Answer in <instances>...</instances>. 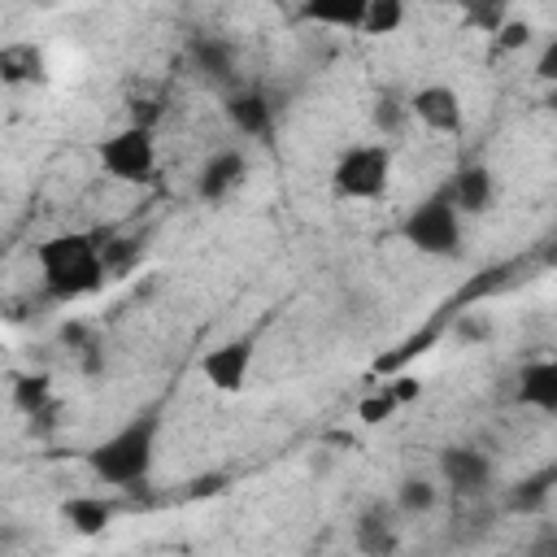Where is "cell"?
Returning a JSON list of instances; mask_svg holds the SVG:
<instances>
[{"label":"cell","instance_id":"7c38bea8","mask_svg":"<svg viewBox=\"0 0 557 557\" xmlns=\"http://www.w3.org/2000/svg\"><path fill=\"white\" fill-rule=\"evenodd\" d=\"M448 187H453V200H457V209H461L466 218H483V213H492V205H496V174H492V165H483V161L457 165L453 178H448Z\"/></svg>","mask_w":557,"mask_h":557},{"label":"cell","instance_id":"4316f807","mask_svg":"<svg viewBox=\"0 0 557 557\" xmlns=\"http://www.w3.org/2000/svg\"><path fill=\"white\" fill-rule=\"evenodd\" d=\"M226 487V474H200L191 479V496H218Z\"/></svg>","mask_w":557,"mask_h":557},{"label":"cell","instance_id":"e0dca14e","mask_svg":"<svg viewBox=\"0 0 557 557\" xmlns=\"http://www.w3.org/2000/svg\"><path fill=\"white\" fill-rule=\"evenodd\" d=\"M0 78L9 87H22V83H44L48 70H44V52L35 44H4L0 48Z\"/></svg>","mask_w":557,"mask_h":557},{"label":"cell","instance_id":"4dcf8cb0","mask_svg":"<svg viewBox=\"0 0 557 557\" xmlns=\"http://www.w3.org/2000/svg\"><path fill=\"white\" fill-rule=\"evenodd\" d=\"M544 109H548V113H553V117H557V83H553V87H548V96H544Z\"/></svg>","mask_w":557,"mask_h":557},{"label":"cell","instance_id":"8fae6325","mask_svg":"<svg viewBox=\"0 0 557 557\" xmlns=\"http://www.w3.org/2000/svg\"><path fill=\"white\" fill-rule=\"evenodd\" d=\"M244 178H248V157H244L239 148H218V152L205 157V165H200V174H196V196H200L205 205H218V200H226Z\"/></svg>","mask_w":557,"mask_h":557},{"label":"cell","instance_id":"d6986e66","mask_svg":"<svg viewBox=\"0 0 557 557\" xmlns=\"http://www.w3.org/2000/svg\"><path fill=\"white\" fill-rule=\"evenodd\" d=\"M396 509L405 513V518H426L435 505H440V483L435 479H426V474H405L400 483H396Z\"/></svg>","mask_w":557,"mask_h":557},{"label":"cell","instance_id":"52a82bcc","mask_svg":"<svg viewBox=\"0 0 557 557\" xmlns=\"http://www.w3.org/2000/svg\"><path fill=\"white\" fill-rule=\"evenodd\" d=\"M435 470H440V483H444L453 496H483V492L492 487V457H487L483 448H470V444H448V448H440Z\"/></svg>","mask_w":557,"mask_h":557},{"label":"cell","instance_id":"2e32d148","mask_svg":"<svg viewBox=\"0 0 557 557\" xmlns=\"http://www.w3.org/2000/svg\"><path fill=\"white\" fill-rule=\"evenodd\" d=\"M370 0H300V22L331 26V30H361Z\"/></svg>","mask_w":557,"mask_h":557},{"label":"cell","instance_id":"d4e9b609","mask_svg":"<svg viewBox=\"0 0 557 557\" xmlns=\"http://www.w3.org/2000/svg\"><path fill=\"white\" fill-rule=\"evenodd\" d=\"M531 35H535V26L527 17H505V26L492 35V48L496 52H522L531 44Z\"/></svg>","mask_w":557,"mask_h":557},{"label":"cell","instance_id":"7a4b0ae2","mask_svg":"<svg viewBox=\"0 0 557 557\" xmlns=\"http://www.w3.org/2000/svg\"><path fill=\"white\" fill-rule=\"evenodd\" d=\"M157 440H161V409H139L131 413L113 435L87 448V470L104 487H135L152 474L157 461Z\"/></svg>","mask_w":557,"mask_h":557},{"label":"cell","instance_id":"f1b7e54d","mask_svg":"<svg viewBox=\"0 0 557 557\" xmlns=\"http://www.w3.org/2000/svg\"><path fill=\"white\" fill-rule=\"evenodd\" d=\"M457 331H461V339H487V335H492V322H474V318H461V322H457Z\"/></svg>","mask_w":557,"mask_h":557},{"label":"cell","instance_id":"9c48e42d","mask_svg":"<svg viewBox=\"0 0 557 557\" xmlns=\"http://www.w3.org/2000/svg\"><path fill=\"white\" fill-rule=\"evenodd\" d=\"M409 113L426 126V131H435V135H461L466 131V104H461V91L457 87H448V83H426V87H418L413 96H409Z\"/></svg>","mask_w":557,"mask_h":557},{"label":"cell","instance_id":"30bf717a","mask_svg":"<svg viewBox=\"0 0 557 557\" xmlns=\"http://www.w3.org/2000/svg\"><path fill=\"white\" fill-rule=\"evenodd\" d=\"M400 518H405V513L396 509V500H370V505L357 513V522H352L357 548L370 553V557L396 553V548H400Z\"/></svg>","mask_w":557,"mask_h":557},{"label":"cell","instance_id":"83f0119b","mask_svg":"<svg viewBox=\"0 0 557 557\" xmlns=\"http://www.w3.org/2000/svg\"><path fill=\"white\" fill-rule=\"evenodd\" d=\"M392 387H396L400 405H409V400H418V396H422V383H418L413 374H400V379H392Z\"/></svg>","mask_w":557,"mask_h":557},{"label":"cell","instance_id":"3957f363","mask_svg":"<svg viewBox=\"0 0 557 557\" xmlns=\"http://www.w3.org/2000/svg\"><path fill=\"white\" fill-rule=\"evenodd\" d=\"M400 239L435 261H457L466 252V213L453 200V187L440 183L431 196H422L405 218H400Z\"/></svg>","mask_w":557,"mask_h":557},{"label":"cell","instance_id":"44dd1931","mask_svg":"<svg viewBox=\"0 0 557 557\" xmlns=\"http://www.w3.org/2000/svg\"><path fill=\"white\" fill-rule=\"evenodd\" d=\"M400 26H405V0H370L366 22H361V35L366 39H387Z\"/></svg>","mask_w":557,"mask_h":557},{"label":"cell","instance_id":"484cf974","mask_svg":"<svg viewBox=\"0 0 557 557\" xmlns=\"http://www.w3.org/2000/svg\"><path fill=\"white\" fill-rule=\"evenodd\" d=\"M535 78H540L544 87H553V83H557V35L540 48V57H535Z\"/></svg>","mask_w":557,"mask_h":557},{"label":"cell","instance_id":"8992f818","mask_svg":"<svg viewBox=\"0 0 557 557\" xmlns=\"http://www.w3.org/2000/svg\"><path fill=\"white\" fill-rule=\"evenodd\" d=\"M252 357H257V339L252 335H231L222 344H213L205 357H200V374L213 392L222 396H239L252 379Z\"/></svg>","mask_w":557,"mask_h":557},{"label":"cell","instance_id":"277c9868","mask_svg":"<svg viewBox=\"0 0 557 557\" xmlns=\"http://www.w3.org/2000/svg\"><path fill=\"white\" fill-rule=\"evenodd\" d=\"M392 144L370 139V144H348L335 165H331V196L335 200H379L392 187Z\"/></svg>","mask_w":557,"mask_h":557},{"label":"cell","instance_id":"cb8c5ba5","mask_svg":"<svg viewBox=\"0 0 557 557\" xmlns=\"http://www.w3.org/2000/svg\"><path fill=\"white\" fill-rule=\"evenodd\" d=\"M405 117H413V113H409V100L400 104V100H396L392 91L374 100V126L383 131V139H392V135H400V126H405Z\"/></svg>","mask_w":557,"mask_h":557},{"label":"cell","instance_id":"6da1fadb","mask_svg":"<svg viewBox=\"0 0 557 557\" xmlns=\"http://www.w3.org/2000/svg\"><path fill=\"white\" fill-rule=\"evenodd\" d=\"M35 265H39V287L48 300H83L104 287V252L91 231H61L35 244Z\"/></svg>","mask_w":557,"mask_h":557},{"label":"cell","instance_id":"ba28073f","mask_svg":"<svg viewBox=\"0 0 557 557\" xmlns=\"http://www.w3.org/2000/svg\"><path fill=\"white\" fill-rule=\"evenodd\" d=\"M222 113H226V122H231L235 135L257 139V144H270V135H274V104H270V96L261 87L239 83V87L222 91Z\"/></svg>","mask_w":557,"mask_h":557},{"label":"cell","instance_id":"ac0fdd59","mask_svg":"<svg viewBox=\"0 0 557 557\" xmlns=\"http://www.w3.org/2000/svg\"><path fill=\"white\" fill-rule=\"evenodd\" d=\"M457 4V22L461 30H474V35H496L505 26V17H513V0H453Z\"/></svg>","mask_w":557,"mask_h":557},{"label":"cell","instance_id":"f546056e","mask_svg":"<svg viewBox=\"0 0 557 557\" xmlns=\"http://www.w3.org/2000/svg\"><path fill=\"white\" fill-rule=\"evenodd\" d=\"M531 548H535V553H557V535H548V540H535Z\"/></svg>","mask_w":557,"mask_h":557},{"label":"cell","instance_id":"7402d4cb","mask_svg":"<svg viewBox=\"0 0 557 557\" xmlns=\"http://www.w3.org/2000/svg\"><path fill=\"white\" fill-rule=\"evenodd\" d=\"M396 409H405V405H400V396H396L392 383H383L379 392H366V396L357 400V418H361V426H383Z\"/></svg>","mask_w":557,"mask_h":557},{"label":"cell","instance_id":"4fadbf2b","mask_svg":"<svg viewBox=\"0 0 557 557\" xmlns=\"http://www.w3.org/2000/svg\"><path fill=\"white\" fill-rule=\"evenodd\" d=\"M518 405L557 418V357H535L518 370V387H513Z\"/></svg>","mask_w":557,"mask_h":557},{"label":"cell","instance_id":"ffe728a7","mask_svg":"<svg viewBox=\"0 0 557 557\" xmlns=\"http://www.w3.org/2000/svg\"><path fill=\"white\" fill-rule=\"evenodd\" d=\"M553 483H557V466H548V470H540V474L513 483V492H509V509H513V513H535V509H544Z\"/></svg>","mask_w":557,"mask_h":557},{"label":"cell","instance_id":"9a60e30c","mask_svg":"<svg viewBox=\"0 0 557 557\" xmlns=\"http://www.w3.org/2000/svg\"><path fill=\"white\" fill-rule=\"evenodd\" d=\"M61 518H65V527H70L74 535L91 540V535H104V531H109V522L117 518V505H113L109 496H91V492H83V496L61 500Z\"/></svg>","mask_w":557,"mask_h":557},{"label":"cell","instance_id":"603a6c76","mask_svg":"<svg viewBox=\"0 0 557 557\" xmlns=\"http://www.w3.org/2000/svg\"><path fill=\"white\" fill-rule=\"evenodd\" d=\"M48 392H52L48 374H17V379H13V405H17L22 413H30V418H39V413H44Z\"/></svg>","mask_w":557,"mask_h":557},{"label":"cell","instance_id":"5b68a950","mask_svg":"<svg viewBox=\"0 0 557 557\" xmlns=\"http://www.w3.org/2000/svg\"><path fill=\"white\" fill-rule=\"evenodd\" d=\"M96 157H100V170L113 183H135V187L152 183L157 178V135H152V122L117 126L113 135L100 139Z\"/></svg>","mask_w":557,"mask_h":557},{"label":"cell","instance_id":"5bb4252c","mask_svg":"<svg viewBox=\"0 0 557 557\" xmlns=\"http://www.w3.org/2000/svg\"><path fill=\"white\" fill-rule=\"evenodd\" d=\"M187 52H191V65L200 70V78H209V83L222 87V91L239 87V61H235V48H231L226 39H218V35H196Z\"/></svg>","mask_w":557,"mask_h":557}]
</instances>
